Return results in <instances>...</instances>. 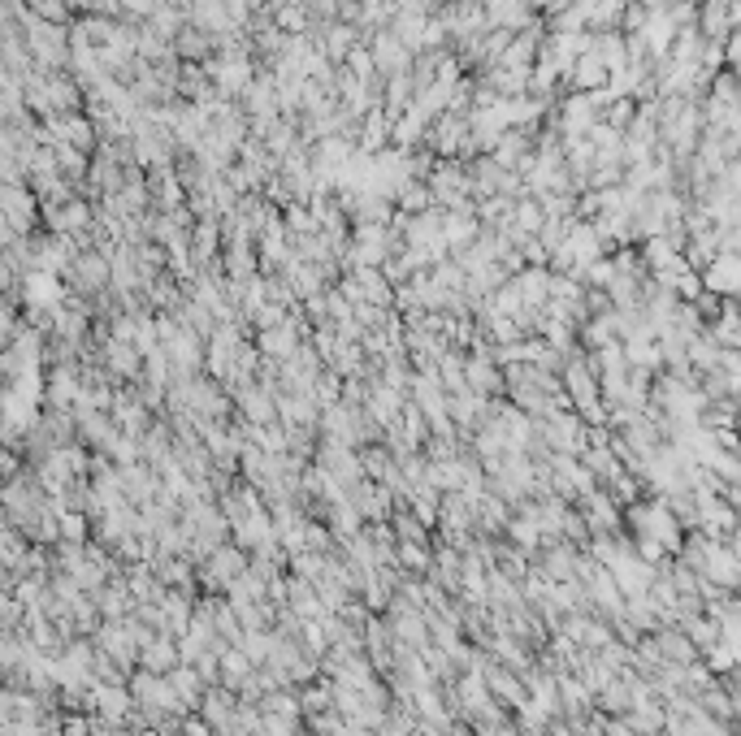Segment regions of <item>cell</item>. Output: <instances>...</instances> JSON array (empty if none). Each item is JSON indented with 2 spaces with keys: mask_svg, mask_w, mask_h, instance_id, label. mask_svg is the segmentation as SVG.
<instances>
[{
  "mask_svg": "<svg viewBox=\"0 0 741 736\" xmlns=\"http://www.w3.org/2000/svg\"><path fill=\"white\" fill-rule=\"evenodd\" d=\"M624 524H629L633 537H650V542H659L668 555H681L685 546V524L681 516L672 511L668 498H650V503H629L624 507Z\"/></svg>",
  "mask_w": 741,
  "mask_h": 736,
  "instance_id": "obj_1",
  "label": "cell"
},
{
  "mask_svg": "<svg viewBox=\"0 0 741 736\" xmlns=\"http://www.w3.org/2000/svg\"><path fill=\"white\" fill-rule=\"evenodd\" d=\"M22 620H26V602H22L18 594H5V598H0V628H5V633L22 628Z\"/></svg>",
  "mask_w": 741,
  "mask_h": 736,
  "instance_id": "obj_31",
  "label": "cell"
},
{
  "mask_svg": "<svg viewBox=\"0 0 741 736\" xmlns=\"http://www.w3.org/2000/svg\"><path fill=\"white\" fill-rule=\"evenodd\" d=\"M200 715L213 724L217 736H226L234 728V715H239V693L226 689V685H208L204 702H200Z\"/></svg>",
  "mask_w": 741,
  "mask_h": 736,
  "instance_id": "obj_15",
  "label": "cell"
},
{
  "mask_svg": "<svg viewBox=\"0 0 741 736\" xmlns=\"http://www.w3.org/2000/svg\"><path fill=\"white\" fill-rule=\"evenodd\" d=\"M369 48H373V57H377V70H382V78H395V74H408L412 70V61H416V52L403 44V39L390 31V26H382V31H373L369 35Z\"/></svg>",
  "mask_w": 741,
  "mask_h": 736,
  "instance_id": "obj_10",
  "label": "cell"
},
{
  "mask_svg": "<svg viewBox=\"0 0 741 736\" xmlns=\"http://www.w3.org/2000/svg\"><path fill=\"white\" fill-rule=\"evenodd\" d=\"M299 702H304V719L334 711V680H312V685L299 689Z\"/></svg>",
  "mask_w": 741,
  "mask_h": 736,
  "instance_id": "obj_29",
  "label": "cell"
},
{
  "mask_svg": "<svg viewBox=\"0 0 741 736\" xmlns=\"http://www.w3.org/2000/svg\"><path fill=\"white\" fill-rule=\"evenodd\" d=\"M174 52L182 61H195V65H204L208 57H217V39L208 35V31H200V26H182V35L174 39Z\"/></svg>",
  "mask_w": 741,
  "mask_h": 736,
  "instance_id": "obj_21",
  "label": "cell"
},
{
  "mask_svg": "<svg viewBox=\"0 0 741 736\" xmlns=\"http://www.w3.org/2000/svg\"><path fill=\"white\" fill-rule=\"evenodd\" d=\"M130 693H135V702L143 711H161V715H191L182 698L169 685V676H156L148 667H135V676H130Z\"/></svg>",
  "mask_w": 741,
  "mask_h": 736,
  "instance_id": "obj_4",
  "label": "cell"
},
{
  "mask_svg": "<svg viewBox=\"0 0 741 736\" xmlns=\"http://www.w3.org/2000/svg\"><path fill=\"white\" fill-rule=\"evenodd\" d=\"M390 529H395L399 542H434V537H429L434 529H425V524L416 520V511H412L408 503L395 507V516H390Z\"/></svg>",
  "mask_w": 741,
  "mask_h": 736,
  "instance_id": "obj_28",
  "label": "cell"
},
{
  "mask_svg": "<svg viewBox=\"0 0 741 736\" xmlns=\"http://www.w3.org/2000/svg\"><path fill=\"white\" fill-rule=\"evenodd\" d=\"M96 602H100V615H104V620H126V615L135 611V594H130V585H126V572L113 576V581L96 594Z\"/></svg>",
  "mask_w": 741,
  "mask_h": 736,
  "instance_id": "obj_20",
  "label": "cell"
},
{
  "mask_svg": "<svg viewBox=\"0 0 741 736\" xmlns=\"http://www.w3.org/2000/svg\"><path fill=\"white\" fill-rule=\"evenodd\" d=\"M655 641H659V654H663V663H681V667H689L698 659V646L689 641V633L685 628H659L655 633Z\"/></svg>",
  "mask_w": 741,
  "mask_h": 736,
  "instance_id": "obj_22",
  "label": "cell"
},
{
  "mask_svg": "<svg viewBox=\"0 0 741 736\" xmlns=\"http://www.w3.org/2000/svg\"><path fill=\"white\" fill-rule=\"evenodd\" d=\"M312 464H321L338 485H343L347 494L356 490L364 477H369V472H364V459H360V446H343V442H321V446H317V459H312Z\"/></svg>",
  "mask_w": 741,
  "mask_h": 736,
  "instance_id": "obj_5",
  "label": "cell"
},
{
  "mask_svg": "<svg viewBox=\"0 0 741 736\" xmlns=\"http://www.w3.org/2000/svg\"><path fill=\"white\" fill-rule=\"evenodd\" d=\"M252 568V555L239 546V542H226V546H217L213 555H208L200 563V589L204 594H217V598H226L230 594V585L239 581V576Z\"/></svg>",
  "mask_w": 741,
  "mask_h": 736,
  "instance_id": "obj_2",
  "label": "cell"
},
{
  "mask_svg": "<svg viewBox=\"0 0 741 736\" xmlns=\"http://www.w3.org/2000/svg\"><path fill=\"white\" fill-rule=\"evenodd\" d=\"M52 130V139L57 143H70V148H83L96 156L100 152V130L96 122H91L87 113H70V117H52V122H44Z\"/></svg>",
  "mask_w": 741,
  "mask_h": 736,
  "instance_id": "obj_14",
  "label": "cell"
},
{
  "mask_svg": "<svg viewBox=\"0 0 741 736\" xmlns=\"http://www.w3.org/2000/svg\"><path fill=\"white\" fill-rule=\"evenodd\" d=\"M395 208H399V213H408V217H416V213H429V208H438V204H434V191H429L425 178H408L399 187V195H395Z\"/></svg>",
  "mask_w": 741,
  "mask_h": 736,
  "instance_id": "obj_26",
  "label": "cell"
},
{
  "mask_svg": "<svg viewBox=\"0 0 741 736\" xmlns=\"http://www.w3.org/2000/svg\"><path fill=\"white\" fill-rule=\"evenodd\" d=\"M65 282H70V291L96 299L104 291H113V256L96 252V247H87V252H78L74 269L65 273Z\"/></svg>",
  "mask_w": 741,
  "mask_h": 736,
  "instance_id": "obj_3",
  "label": "cell"
},
{
  "mask_svg": "<svg viewBox=\"0 0 741 736\" xmlns=\"http://www.w3.org/2000/svg\"><path fill=\"white\" fill-rule=\"evenodd\" d=\"M161 611H165V633L182 637L191 628V615H195V594H187V589H165Z\"/></svg>",
  "mask_w": 741,
  "mask_h": 736,
  "instance_id": "obj_17",
  "label": "cell"
},
{
  "mask_svg": "<svg viewBox=\"0 0 741 736\" xmlns=\"http://www.w3.org/2000/svg\"><path fill=\"white\" fill-rule=\"evenodd\" d=\"M733 555H737V563H741V537H733Z\"/></svg>",
  "mask_w": 741,
  "mask_h": 736,
  "instance_id": "obj_33",
  "label": "cell"
},
{
  "mask_svg": "<svg viewBox=\"0 0 741 736\" xmlns=\"http://www.w3.org/2000/svg\"><path fill=\"white\" fill-rule=\"evenodd\" d=\"M464 377H468V390H473V394H486V399H503V394H507L503 364L490 356V343H477L473 351H468Z\"/></svg>",
  "mask_w": 741,
  "mask_h": 736,
  "instance_id": "obj_6",
  "label": "cell"
},
{
  "mask_svg": "<svg viewBox=\"0 0 741 736\" xmlns=\"http://www.w3.org/2000/svg\"><path fill=\"white\" fill-rule=\"evenodd\" d=\"M234 416L243 420V425H278V390L269 386H243L234 394Z\"/></svg>",
  "mask_w": 741,
  "mask_h": 736,
  "instance_id": "obj_8",
  "label": "cell"
},
{
  "mask_svg": "<svg viewBox=\"0 0 741 736\" xmlns=\"http://www.w3.org/2000/svg\"><path fill=\"white\" fill-rule=\"evenodd\" d=\"M568 83L577 87V91H603L611 83V70L603 65V57L594 52V44L577 57V65H572V74H568Z\"/></svg>",
  "mask_w": 741,
  "mask_h": 736,
  "instance_id": "obj_18",
  "label": "cell"
},
{
  "mask_svg": "<svg viewBox=\"0 0 741 736\" xmlns=\"http://www.w3.org/2000/svg\"><path fill=\"white\" fill-rule=\"evenodd\" d=\"M711 338H715V347H724V351H741V304L720 308V317L711 325Z\"/></svg>",
  "mask_w": 741,
  "mask_h": 736,
  "instance_id": "obj_27",
  "label": "cell"
},
{
  "mask_svg": "<svg viewBox=\"0 0 741 736\" xmlns=\"http://www.w3.org/2000/svg\"><path fill=\"white\" fill-rule=\"evenodd\" d=\"M57 174L70 182V187H87V178H91V152L70 148V143H57Z\"/></svg>",
  "mask_w": 741,
  "mask_h": 736,
  "instance_id": "obj_23",
  "label": "cell"
},
{
  "mask_svg": "<svg viewBox=\"0 0 741 736\" xmlns=\"http://www.w3.org/2000/svg\"><path fill=\"white\" fill-rule=\"evenodd\" d=\"M347 498L356 503V511L364 516V524H390V516H395V507H399L395 490H390L386 481H373V477H364Z\"/></svg>",
  "mask_w": 741,
  "mask_h": 736,
  "instance_id": "obj_7",
  "label": "cell"
},
{
  "mask_svg": "<svg viewBox=\"0 0 741 736\" xmlns=\"http://www.w3.org/2000/svg\"><path fill=\"white\" fill-rule=\"evenodd\" d=\"M278 420L286 429H317L321 425V403L317 394H278ZM321 433V429H317Z\"/></svg>",
  "mask_w": 741,
  "mask_h": 736,
  "instance_id": "obj_16",
  "label": "cell"
},
{
  "mask_svg": "<svg viewBox=\"0 0 741 736\" xmlns=\"http://www.w3.org/2000/svg\"><path fill=\"white\" fill-rule=\"evenodd\" d=\"M113 420H117L122 433H130V438H143V433L152 429V407L135 386H122L117 399H113Z\"/></svg>",
  "mask_w": 741,
  "mask_h": 736,
  "instance_id": "obj_12",
  "label": "cell"
},
{
  "mask_svg": "<svg viewBox=\"0 0 741 736\" xmlns=\"http://www.w3.org/2000/svg\"><path fill=\"white\" fill-rule=\"evenodd\" d=\"M481 672H486V685H490V693H494V702H499V706L516 711L520 702H529V685H525V676H520V672L503 667L499 659H486Z\"/></svg>",
  "mask_w": 741,
  "mask_h": 736,
  "instance_id": "obj_13",
  "label": "cell"
},
{
  "mask_svg": "<svg viewBox=\"0 0 741 736\" xmlns=\"http://www.w3.org/2000/svg\"><path fill=\"white\" fill-rule=\"evenodd\" d=\"M178 663H182V650H178V637H169V633L152 637V646H143L139 654V667H148L156 676H169Z\"/></svg>",
  "mask_w": 741,
  "mask_h": 736,
  "instance_id": "obj_19",
  "label": "cell"
},
{
  "mask_svg": "<svg viewBox=\"0 0 741 736\" xmlns=\"http://www.w3.org/2000/svg\"><path fill=\"white\" fill-rule=\"evenodd\" d=\"M395 559L408 576H429L434 572V542H399Z\"/></svg>",
  "mask_w": 741,
  "mask_h": 736,
  "instance_id": "obj_25",
  "label": "cell"
},
{
  "mask_svg": "<svg viewBox=\"0 0 741 736\" xmlns=\"http://www.w3.org/2000/svg\"><path fill=\"white\" fill-rule=\"evenodd\" d=\"M637 5H663V0H637Z\"/></svg>",
  "mask_w": 741,
  "mask_h": 736,
  "instance_id": "obj_34",
  "label": "cell"
},
{
  "mask_svg": "<svg viewBox=\"0 0 741 736\" xmlns=\"http://www.w3.org/2000/svg\"><path fill=\"white\" fill-rule=\"evenodd\" d=\"M44 91H48V104H52V113H57V117H70V113L87 109V87L78 83L70 70L44 74Z\"/></svg>",
  "mask_w": 741,
  "mask_h": 736,
  "instance_id": "obj_11",
  "label": "cell"
},
{
  "mask_svg": "<svg viewBox=\"0 0 741 736\" xmlns=\"http://www.w3.org/2000/svg\"><path fill=\"white\" fill-rule=\"evenodd\" d=\"M143 351L135 343H117V338H109V343L100 347V364L113 373L117 386H139L143 381Z\"/></svg>",
  "mask_w": 741,
  "mask_h": 736,
  "instance_id": "obj_9",
  "label": "cell"
},
{
  "mask_svg": "<svg viewBox=\"0 0 741 736\" xmlns=\"http://www.w3.org/2000/svg\"><path fill=\"white\" fill-rule=\"evenodd\" d=\"M702 654H707V667H711V672H737V667H741V663H737V654L728 650L724 641H715V646H707Z\"/></svg>",
  "mask_w": 741,
  "mask_h": 736,
  "instance_id": "obj_32",
  "label": "cell"
},
{
  "mask_svg": "<svg viewBox=\"0 0 741 736\" xmlns=\"http://www.w3.org/2000/svg\"><path fill=\"white\" fill-rule=\"evenodd\" d=\"M256 672V663L247 659V650L243 646H221V685L239 693L247 685V676Z\"/></svg>",
  "mask_w": 741,
  "mask_h": 736,
  "instance_id": "obj_24",
  "label": "cell"
},
{
  "mask_svg": "<svg viewBox=\"0 0 741 736\" xmlns=\"http://www.w3.org/2000/svg\"><path fill=\"white\" fill-rule=\"evenodd\" d=\"M26 9H31L35 18H44V22H57V26H65V22H70L74 0H26Z\"/></svg>",
  "mask_w": 741,
  "mask_h": 736,
  "instance_id": "obj_30",
  "label": "cell"
}]
</instances>
